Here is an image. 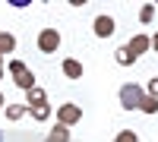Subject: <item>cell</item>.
<instances>
[{
	"label": "cell",
	"mask_w": 158,
	"mask_h": 142,
	"mask_svg": "<svg viewBox=\"0 0 158 142\" xmlns=\"http://www.w3.org/2000/svg\"><path fill=\"white\" fill-rule=\"evenodd\" d=\"M146 95L158 98V76H152V79H149V88H146Z\"/></svg>",
	"instance_id": "17"
},
{
	"label": "cell",
	"mask_w": 158,
	"mask_h": 142,
	"mask_svg": "<svg viewBox=\"0 0 158 142\" xmlns=\"http://www.w3.org/2000/svg\"><path fill=\"white\" fill-rule=\"evenodd\" d=\"M3 111H6V120H19L22 114L29 111V104H6Z\"/></svg>",
	"instance_id": "13"
},
{
	"label": "cell",
	"mask_w": 158,
	"mask_h": 142,
	"mask_svg": "<svg viewBox=\"0 0 158 142\" xmlns=\"http://www.w3.org/2000/svg\"><path fill=\"white\" fill-rule=\"evenodd\" d=\"M149 47H152V38H149V35H133V38H130V41H127V51H130V54H133V57L146 54Z\"/></svg>",
	"instance_id": "6"
},
{
	"label": "cell",
	"mask_w": 158,
	"mask_h": 142,
	"mask_svg": "<svg viewBox=\"0 0 158 142\" xmlns=\"http://www.w3.org/2000/svg\"><path fill=\"white\" fill-rule=\"evenodd\" d=\"M10 76H13V82H16L19 88H22V92H29V88H35V73L29 70V67H25V63L22 60H10Z\"/></svg>",
	"instance_id": "1"
},
{
	"label": "cell",
	"mask_w": 158,
	"mask_h": 142,
	"mask_svg": "<svg viewBox=\"0 0 158 142\" xmlns=\"http://www.w3.org/2000/svg\"><path fill=\"white\" fill-rule=\"evenodd\" d=\"M13 51H16V38H13L10 32H0V57L13 54Z\"/></svg>",
	"instance_id": "11"
},
{
	"label": "cell",
	"mask_w": 158,
	"mask_h": 142,
	"mask_svg": "<svg viewBox=\"0 0 158 142\" xmlns=\"http://www.w3.org/2000/svg\"><path fill=\"white\" fill-rule=\"evenodd\" d=\"M79 120H82V108H79V104L67 101V104H60V108H57V123H63L67 130H70L73 123H79Z\"/></svg>",
	"instance_id": "3"
},
{
	"label": "cell",
	"mask_w": 158,
	"mask_h": 142,
	"mask_svg": "<svg viewBox=\"0 0 158 142\" xmlns=\"http://www.w3.org/2000/svg\"><path fill=\"white\" fill-rule=\"evenodd\" d=\"M152 19H155V6H152V3H142V6H139V22L149 25Z\"/></svg>",
	"instance_id": "14"
},
{
	"label": "cell",
	"mask_w": 158,
	"mask_h": 142,
	"mask_svg": "<svg viewBox=\"0 0 158 142\" xmlns=\"http://www.w3.org/2000/svg\"><path fill=\"white\" fill-rule=\"evenodd\" d=\"M142 98H146V92H142L136 82L120 85V104H123V111H136V108L142 104Z\"/></svg>",
	"instance_id": "2"
},
{
	"label": "cell",
	"mask_w": 158,
	"mask_h": 142,
	"mask_svg": "<svg viewBox=\"0 0 158 142\" xmlns=\"http://www.w3.org/2000/svg\"><path fill=\"white\" fill-rule=\"evenodd\" d=\"M60 47V32L57 29H41L38 32V51L41 54H54Z\"/></svg>",
	"instance_id": "4"
},
{
	"label": "cell",
	"mask_w": 158,
	"mask_h": 142,
	"mask_svg": "<svg viewBox=\"0 0 158 142\" xmlns=\"http://www.w3.org/2000/svg\"><path fill=\"white\" fill-rule=\"evenodd\" d=\"M29 117L38 120V123H44V120L51 117V104H32V108H29Z\"/></svg>",
	"instance_id": "8"
},
{
	"label": "cell",
	"mask_w": 158,
	"mask_h": 142,
	"mask_svg": "<svg viewBox=\"0 0 158 142\" xmlns=\"http://www.w3.org/2000/svg\"><path fill=\"white\" fill-rule=\"evenodd\" d=\"M3 73H6V67H3V57H0V79H3Z\"/></svg>",
	"instance_id": "19"
},
{
	"label": "cell",
	"mask_w": 158,
	"mask_h": 142,
	"mask_svg": "<svg viewBox=\"0 0 158 142\" xmlns=\"http://www.w3.org/2000/svg\"><path fill=\"white\" fill-rule=\"evenodd\" d=\"M152 47H155V51H158V32H155V35H152Z\"/></svg>",
	"instance_id": "18"
},
{
	"label": "cell",
	"mask_w": 158,
	"mask_h": 142,
	"mask_svg": "<svg viewBox=\"0 0 158 142\" xmlns=\"http://www.w3.org/2000/svg\"><path fill=\"white\" fill-rule=\"evenodd\" d=\"M60 70H63L67 79H82V63H79L76 57H67V60L60 63Z\"/></svg>",
	"instance_id": "7"
},
{
	"label": "cell",
	"mask_w": 158,
	"mask_h": 142,
	"mask_svg": "<svg viewBox=\"0 0 158 142\" xmlns=\"http://www.w3.org/2000/svg\"><path fill=\"white\" fill-rule=\"evenodd\" d=\"M114 142H139V136L133 133V130H120V133H117V139Z\"/></svg>",
	"instance_id": "16"
},
{
	"label": "cell",
	"mask_w": 158,
	"mask_h": 142,
	"mask_svg": "<svg viewBox=\"0 0 158 142\" xmlns=\"http://www.w3.org/2000/svg\"><path fill=\"white\" fill-rule=\"evenodd\" d=\"M0 108H6V101H3V92H0Z\"/></svg>",
	"instance_id": "20"
},
{
	"label": "cell",
	"mask_w": 158,
	"mask_h": 142,
	"mask_svg": "<svg viewBox=\"0 0 158 142\" xmlns=\"http://www.w3.org/2000/svg\"><path fill=\"white\" fill-rule=\"evenodd\" d=\"M44 142H70V130L63 123H54V130H51V136Z\"/></svg>",
	"instance_id": "9"
},
{
	"label": "cell",
	"mask_w": 158,
	"mask_h": 142,
	"mask_svg": "<svg viewBox=\"0 0 158 142\" xmlns=\"http://www.w3.org/2000/svg\"><path fill=\"white\" fill-rule=\"evenodd\" d=\"M25 98H29V108L32 104H48V95H44V88H29V92H25Z\"/></svg>",
	"instance_id": "12"
},
{
	"label": "cell",
	"mask_w": 158,
	"mask_h": 142,
	"mask_svg": "<svg viewBox=\"0 0 158 142\" xmlns=\"http://www.w3.org/2000/svg\"><path fill=\"white\" fill-rule=\"evenodd\" d=\"M114 60L120 63V67H133V63H136V57H133V54L127 51V44H120V47L114 51Z\"/></svg>",
	"instance_id": "10"
},
{
	"label": "cell",
	"mask_w": 158,
	"mask_h": 142,
	"mask_svg": "<svg viewBox=\"0 0 158 142\" xmlns=\"http://www.w3.org/2000/svg\"><path fill=\"white\" fill-rule=\"evenodd\" d=\"M139 111H146V114H158V98L146 95V98H142V104H139Z\"/></svg>",
	"instance_id": "15"
},
{
	"label": "cell",
	"mask_w": 158,
	"mask_h": 142,
	"mask_svg": "<svg viewBox=\"0 0 158 142\" xmlns=\"http://www.w3.org/2000/svg\"><path fill=\"white\" fill-rule=\"evenodd\" d=\"M92 25H95L92 32H95L98 38H111V35H114V16H108V13L95 16V22H92Z\"/></svg>",
	"instance_id": "5"
},
{
	"label": "cell",
	"mask_w": 158,
	"mask_h": 142,
	"mask_svg": "<svg viewBox=\"0 0 158 142\" xmlns=\"http://www.w3.org/2000/svg\"><path fill=\"white\" fill-rule=\"evenodd\" d=\"M0 142H3V133H0Z\"/></svg>",
	"instance_id": "21"
}]
</instances>
